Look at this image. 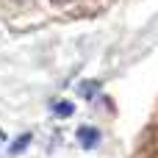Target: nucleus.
I'll list each match as a JSON object with an SVG mask.
<instances>
[{
    "label": "nucleus",
    "mask_w": 158,
    "mask_h": 158,
    "mask_svg": "<svg viewBox=\"0 0 158 158\" xmlns=\"http://www.w3.org/2000/svg\"><path fill=\"white\" fill-rule=\"evenodd\" d=\"M78 139H81L83 147H97L100 133H97V128H81V131H78Z\"/></svg>",
    "instance_id": "obj_1"
},
{
    "label": "nucleus",
    "mask_w": 158,
    "mask_h": 158,
    "mask_svg": "<svg viewBox=\"0 0 158 158\" xmlns=\"http://www.w3.org/2000/svg\"><path fill=\"white\" fill-rule=\"evenodd\" d=\"M72 111H75L72 103H56V106H53V114H58V117H69Z\"/></svg>",
    "instance_id": "obj_2"
},
{
    "label": "nucleus",
    "mask_w": 158,
    "mask_h": 158,
    "mask_svg": "<svg viewBox=\"0 0 158 158\" xmlns=\"http://www.w3.org/2000/svg\"><path fill=\"white\" fill-rule=\"evenodd\" d=\"M28 142H31V133H25V136H19V139L14 142V147H11V153H19V150H22V147H25Z\"/></svg>",
    "instance_id": "obj_3"
},
{
    "label": "nucleus",
    "mask_w": 158,
    "mask_h": 158,
    "mask_svg": "<svg viewBox=\"0 0 158 158\" xmlns=\"http://www.w3.org/2000/svg\"><path fill=\"white\" fill-rule=\"evenodd\" d=\"M56 6H67V3H72V0H53Z\"/></svg>",
    "instance_id": "obj_4"
}]
</instances>
